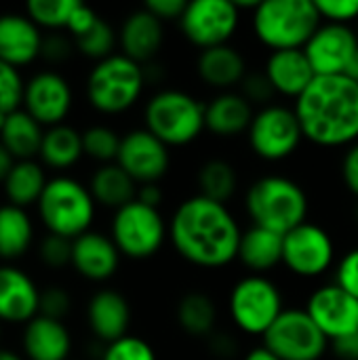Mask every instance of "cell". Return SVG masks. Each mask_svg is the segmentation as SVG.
<instances>
[{
    "mask_svg": "<svg viewBox=\"0 0 358 360\" xmlns=\"http://www.w3.org/2000/svg\"><path fill=\"white\" fill-rule=\"evenodd\" d=\"M243 230L230 209L200 194L184 200L171 219L175 251L198 268H224L238 257Z\"/></svg>",
    "mask_w": 358,
    "mask_h": 360,
    "instance_id": "obj_1",
    "label": "cell"
},
{
    "mask_svg": "<svg viewBox=\"0 0 358 360\" xmlns=\"http://www.w3.org/2000/svg\"><path fill=\"white\" fill-rule=\"evenodd\" d=\"M304 137L323 148H340L358 139V82L348 76H317L295 99Z\"/></svg>",
    "mask_w": 358,
    "mask_h": 360,
    "instance_id": "obj_2",
    "label": "cell"
},
{
    "mask_svg": "<svg viewBox=\"0 0 358 360\" xmlns=\"http://www.w3.org/2000/svg\"><path fill=\"white\" fill-rule=\"evenodd\" d=\"M245 207L253 226L289 234L308 217V196L304 188L283 175H266L247 190Z\"/></svg>",
    "mask_w": 358,
    "mask_h": 360,
    "instance_id": "obj_3",
    "label": "cell"
},
{
    "mask_svg": "<svg viewBox=\"0 0 358 360\" xmlns=\"http://www.w3.org/2000/svg\"><path fill=\"white\" fill-rule=\"evenodd\" d=\"M321 25L314 0H264L253 13V30L272 51L304 49Z\"/></svg>",
    "mask_w": 358,
    "mask_h": 360,
    "instance_id": "obj_4",
    "label": "cell"
},
{
    "mask_svg": "<svg viewBox=\"0 0 358 360\" xmlns=\"http://www.w3.org/2000/svg\"><path fill=\"white\" fill-rule=\"evenodd\" d=\"M95 198L78 179L59 175L49 179L36 209L49 234L70 240L87 234L95 219Z\"/></svg>",
    "mask_w": 358,
    "mask_h": 360,
    "instance_id": "obj_5",
    "label": "cell"
},
{
    "mask_svg": "<svg viewBox=\"0 0 358 360\" xmlns=\"http://www.w3.org/2000/svg\"><path fill=\"white\" fill-rule=\"evenodd\" d=\"M205 110L207 105L194 95L179 89H162L146 103V129L169 148L188 146L207 129Z\"/></svg>",
    "mask_w": 358,
    "mask_h": 360,
    "instance_id": "obj_6",
    "label": "cell"
},
{
    "mask_svg": "<svg viewBox=\"0 0 358 360\" xmlns=\"http://www.w3.org/2000/svg\"><path fill=\"white\" fill-rule=\"evenodd\" d=\"M146 84L143 65L114 53L89 72L87 99L101 114H122L137 103Z\"/></svg>",
    "mask_w": 358,
    "mask_h": 360,
    "instance_id": "obj_7",
    "label": "cell"
},
{
    "mask_svg": "<svg viewBox=\"0 0 358 360\" xmlns=\"http://www.w3.org/2000/svg\"><path fill=\"white\" fill-rule=\"evenodd\" d=\"M230 316L234 325L247 335H266L279 321L283 310V295L276 283L262 274L241 278L230 293Z\"/></svg>",
    "mask_w": 358,
    "mask_h": 360,
    "instance_id": "obj_8",
    "label": "cell"
},
{
    "mask_svg": "<svg viewBox=\"0 0 358 360\" xmlns=\"http://www.w3.org/2000/svg\"><path fill=\"white\" fill-rule=\"evenodd\" d=\"M167 238V224L156 207L139 200L114 211L112 240L120 255L131 259H148L156 255Z\"/></svg>",
    "mask_w": 358,
    "mask_h": 360,
    "instance_id": "obj_9",
    "label": "cell"
},
{
    "mask_svg": "<svg viewBox=\"0 0 358 360\" xmlns=\"http://www.w3.org/2000/svg\"><path fill=\"white\" fill-rule=\"evenodd\" d=\"M251 150L270 162L289 158L302 143L304 131L293 108L266 105L255 116L247 131Z\"/></svg>",
    "mask_w": 358,
    "mask_h": 360,
    "instance_id": "obj_10",
    "label": "cell"
},
{
    "mask_svg": "<svg viewBox=\"0 0 358 360\" xmlns=\"http://www.w3.org/2000/svg\"><path fill=\"white\" fill-rule=\"evenodd\" d=\"M264 346L281 360H321L329 340L306 310H285L264 335Z\"/></svg>",
    "mask_w": 358,
    "mask_h": 360,
    "instance_id": "obj_11",
    "label": "cell"
},
{
    "mask_svg": "<svg viewBox=\"0 0 358 360\" xmlns=\"http://www.w3.org/2000/svg\"><path fill=\"white\" fill-rule=\"evenodd\" d=\"M241 21L234 0H192L179 19L184 36L205 49L228 44Z\"/></svg>",
    "mask_w": 358,
    "mask_h": 360,
    "instance_id": "obj_12",
    "label": "cell"
},
{
    "mask_svg": "<svg viewBox=\"0 0 358 360\" xmlns=\"http://www.w3.org/2000/svg\"><path fill=\"white\" fill-rule=\"evenodd\" d=\"M335 257V247L329 232L317 224L304 221L285 234L283 264L302 278H317L325 274Z\"/></svg>",
    "mask_w": 358,
    "mask_h": 360,
    "instance_id": "obj_13",
    "label": "cell"
},
{
    "mask_svg": "<svg viewBox=\"0 0 358 360\" xmlns=\"http://www.w3.org/2000/svg\"><path fill=\"white\" fill-rule=\"evenodd\" d=\"M116 165H120L139 186L158 184L171 165L169 146L148 129H133L120 139Z\"/></svg>",
    "mask_w": 358,
    "mask_h": 360,
    "instance_id": "obj_14",
    "label": "cell"
},
{
    "mask_svg": "<svg viewBox=\"0 0 358 360\" xmlns=\"http://www.w3.org/2000/svg\"><path fill=\"white\" fill-rule=\"evenodd\" d=\"M304 53L317 76H342L358 53V34L350 25L321 23Z\"/></svg>",
    "mask_w": 358,
    "mask_h": 360,
    "instance_id": "obj_15",
    "label": "cell"
},
{
    "mask_svg": "<svg viewBox=\"0 0 358 360\" xmlns=\"http://www.w3.org/2000/svg\"><path fill=\"white\" fill-rule=\"evenodd\" d=\"M72 108V89L70 82L51 70L34 74L25 82L23 110L44 129L63 124Z\"/></svg>",
    "mask_w": 358,
    "mask_h": 360,
    "instance_id": "obj_16",
    "label": "cell"
},
{
    "mask_svg": "<svg viewBox=\"0 0 358 360\" xmlns=\"http://www.w3.org/2000/svg\"><path fill=\"white\" fill-rule=\"evenodd\" d=\"M306 312L329 342L358 331V300L340 285L317 289L306 304Z\"/></svg>",
    "mask_w": 358,
    "mask_h": 360,
    "instance_id": "obj_17",
    "label": "cell"
},
{
    "mask_svg": "<svg viewBox=\"0 0 358 360\" xmlns=\"http://www.w3.org/2000/svg\"><path fill=\"white\" fill-rule=\"evenodd\" d=\"M38 306L36 283L15 266H0V323L27 325L38 316Z\"/></svg>",
    "mask_w": 358,
    "mask_h": 360,
    "instance_id": "obj_18",
    "label": "cell"
},
{
    "mask_svg": "<svg viewBox=\"0 0 358 360\" xmlns=\"http://www.w3.org/2000/svg\"><path fill=\"white\" fill-rule=\"evenodd\" d=\"M120 264V251L112 236L89 230L72 240V268L95 283L108 281L116 274Z\"/></svg>",
    "mask_w": 358,
    "mask_h": 360,
    "instance_id": "obj_19",
    "label": "cell"
},
{
    "mask_svg": "<svg viewBox=\"0 0 358 360\" xmlns=\"http://www.w3.org/2000/svg\"><path fill=\"white\" fill-rule=\"evenodd\" d=\"M42 42L40 27L27 15H0V61L13 68L27 65L42 53Z\"/></svg>",
    "mask_w": 358,
    "mask_h": 360,
    "instance_id": "obj_20",
    "label": "cell"
},
{
    "mask_svg": "<svg viewBox=\"0 0 358 360\" xmlns=\"http://www.w3.org/2000/svg\"><path fill=\"white\" fill-rule=\"evenodd\" d=\"M87 321L93 331V335L99 342L114 344L129 335V323H131V308L124 295L112 289L97 291L89 306H87Z\"/></svg>",
    "mask_w": 358,
    "mask_h": 360,
    "instance_id": "obj_21",
    "label": "cell"
},
{
    "mask_svg": "<svg viewBox=\"0 0 358 360\" xmlns=\"http://www.w3.org/2000/svg\"><path fill=\"white\" fill-rule=\"evenodd\" d=\"M165 27L158 17H154L146 6L133 11L118 34L122 55L137 63H150L162 46Z\"/></svg>",
    "mask_w": 358,
    "mask_h": 360,
    "instance_id": "obj_22",
    "label": "cell"
},
{
    "mask_svg": "<svg viewBox=\"0 0 358 360\" xmlns=\"http://www.w3.org/2000/svg\"><path fill=\"white\" fill-rule=\"evenodd\" d=\"M264 74L272 82L274 91L287 97H300L317 78L304 49L272 51L266 61Z\"/></svg>",
    "mask_w": 358,
    "mask_h": 360,
    "instance_id": "obj_23",
    "label": "cell"
},
{
    "mask_svg": "<svg viewBox=\"0 0 358 360\" xmlns=\"http://www.w3.org/2000/svg\"><path fill=\"white\" fill-rule=\"evenodd\" d=\"M23 354L30 360H68L72 338L61 321L36 316L23 327Z\"/></svg>",
    "mask_w": 358,
    "mask_h": 360,
    "instance_id": "obj_24",
    "label": "cell"
},
{
    "mask_svg": "<svg viewBox=\"0 0 358 360\" xmlns=\"http://www.w3.org/2000/svg\"><path fill=\"white\" fill-rule=\"evenodd\" d=\"M253 116V103L243 93L226 91L207 103L205 124L217 137H234L243 131H249Z\"/></svg>",
    "mask_w": 358,
    "mask_h": 360,
    "instance_id": "obj_25",
    "label": "cell"
},
{
    "mask_svg": "<svg viewBox=\"0 0 358 360\" xmlns=\"http://www.w3.org/2000/svg\"><path fill=\"white\" fill-rule=\"evenodd\" d=\"M198 76L213 89L222 93L230 91L247 76V61L238 49L232 44H219L213 49H205L196 61Z\"/></svg>",
    "mask_w": 358,
    "mask_h": 360,
    "instance_id": "obj_26",
    "label": "cell"
},
{
    "mask_svg": "<svg viewBox=\"0 0 358 360\" xmlns=\"http://www.w3.org/2000/svg\"><path fill=\"white\" fill-rule=\"evenodd\" d=\"M283 249H285L283 234L253 226L247 232H243L241 247H238V259L253 274L264 276V272L283 264Z\"/></svg>",
    "mask_w": 358,
    "mask_h": 360,
    "instance_id": "obj_27",
    "label": "cell"
},
{
    "mask_svg": "<svg viewBox=\"0 0 358 360\" xmlns=\"http://www.w3.org/2000/svg\"><path fill=\"white\" fill-rule=\"evenodd\" d=\"M89 190L97 205L114 209V211L137 200V192H139L137 181L116 162L101 165L93 173Z\"/></svg>",
    "mask_w": 358,
    "mask_h": 360,
    "instance_id": "obj_28",
    "label": "cell"
},
{
    "mask_svg": "<svg viewBox=\"0 0 358 360\" xmlns=\"http://www.w3.org/2000/svg\"><path fill=\"white\" fill-rule=\"evenodd\" d=\"M44 127L38 124L23 108L8 114L0 131V143L15 160H34L40 154Z\"/></svg>",
    "mask_w": 358,
    "mask_h": 360,
    "instance_id": "obj_29",
    "label": "cell"
},
{
    "mask_svg": "<svg viewBox=\"0 0 358 360\" xmlns=\"http://www.w3.org/2000/svg\"><path fill=\"white\" fill-rule=\"evenodd\" d=\"M49 179L40 162L36 160H15L11 173L6 175L2 188L8 205L25 209L38 205Z\"/></svg>",
    "mask_w": 358,
    "mask_h": 360,
    "instance_id": "obj_30",
    "label": "cell"
},
{
    "mask_svg": "<svg viewBox=\"0 0 358 360\" xmlns=\"http://www.w3.org/2000/svg\"><path fill=\"white\" fill-rule=\"evenodd\" d=\"M40 160L57 171L74 167L82 156V133H78L70 124H57L44 131L40 146Z\"/></svg>",
    "mask_w": 358,
    "mask_h": 360,
    "instance_id": "obj_31",
    "label": "cell"
},
{
    "mask_svg": "<svg viewBox=\"0 0 358 360\" xmlns=\"http://www.w3.org/2000/svg\"><path fill=\"white\" fill-rule=\"evenodd\" d=\"M34 240V224L25 209L2 205L0 207V259H19Z\"/></svg>",
    "mask_w": 358,
    "mask_h": 360,
    "instance_id": "obj_32",
    "label": "cell"
},
{
    "mask_svg": "<svg viewBox=\"0 0 358 360\" xmlns=\"http://www.w3.org/2000/svg\"><path fill=\"white\" fill-rule=\"evenodd\" d=\"M196 181H198L200 196L226 205V200H230L236 192L238 175L232 162L224 158H211L198 169Z\"/></svg>",
    "mask_w": 358,
    "mask_h": 360,
    "instance_id": "obj_33",
    "label": "cell"
},
{
    "mask_svg": "<svg viewBox=\"0 0 358 360\" xmlns=\"http://www.w3.org/2000/svg\"><path fill=\"white\" fill-rule=\"evenodd\" d=\"M217 321V308L205 293H188L177 304V323L192 338L211 335Z\"/></svg>",
    "mask_w": 358,
    "mask_h": 360,
    "instance_id": "obj_34",
    "label": "cell"
},
{
    "mask_svg": "<svg viewBox=\"0 0 358 360\" xmlns=\"http://www.w3.org/2000/svg\"><path fill=\"white\" fill-rule=\"evenodd\" d=\"M120 139L122 137L114 129L106 124H95L82 131V150L89 158L101 165H110V162H116L118 158Z\"/></svg>",
    "mask_w": 358,
    "mask_h": 360,
    "instance_id": "obj_35",
    "label": "cell"
},
{
    "mask_svg": "<svg viewBox=\"0 0 358 360\" xmlns=\"http://www.w3.org/2000/svg\"><path fill=\"white\" fill-rule=\"evenodd\" d=\"M78 0H30L25 11L27 17L46 30H65Z\"/></svg>",
    "mask_w": 358,
    "mask_h": 360,
    "instance_id": "obj_36",
    "label": "cell"
},
{
    "mask_svg": "<svg viewBox=\"0 0 358 360\" xmlns=\"http://www.w3.org/2000/svg\"><path fill=\"white\" fill-rule=\"evenodd\" d=\"M74 44L84 57L101 61V59H108L110 55H114L112 51L116 46V34H114L112 25L99 17L82 36L74 38Z\"/></svg>",
    "mask_w": 358,
    "mask_h": 360,
    "instance_id": "obj_37",
    "label": "cell"
},
{
    "mask_svg": "<svg viewBox=\"0 0 358 360\" xmlns=\"http://www.w3.org/2000/svg\"><path fill=\"white\" fill-rule=\"evenodd\" d=\"M25 82L19 68L0 61V114H13L23 108Z\"/></svg>",
    "mask_w": 358,
    "mask_h": 360,
    "instance_id": "obj_38",
    "label": "cell"
},
{
    "mask_svg": "<svg viewBox=\"0 0 358 360\" xmlns=\"http://www.w3.org/2000/svg\"><path fill=\"white\" fill-rule=\"evenodd\" d=\"M101 360H158L156 359V352L154 348L141 340V338H135V335H124L122 340L114 342V344H108Z\"/></svg>",
    "mask_w": 358,
    "mask_h": 360,
    "instance_id": "obj_39",
    "label": "cell"
},
{
    "mask_svg": "<svg viewBox=\"0 0 358 360\" xmlns=\"http://www.w3.org/2000/svg\"><path fill=\"white\" fill-rule=\"evenodd\" d=\"M38 253L49 268H65L72 264V240L57 234H46L40 240Z\"/></svg>",
    "mask_w": 358,
    "mask_h": 360,
    "instance_id": "obj_40",
    "label": "cell"
},
{
    "mask_svg": "<svg viewBox=\"0 0 358 360\" xmlns=\"http://www.w3.org/2000/svg\"><path fill=\"white\" fill-rule=\"evenodd\" d=\"M321 13V19L327 23H342L348 25L358 19V0H314Z\"/></svg>",
    "mask_w": 358,
    "mask_h": 360,
    "instance_id": "obj_41",
    "label": "cell"
},
{
    "mask_svg": "<svg viewBox=\"0 0 358 360\" xmlns=\"http://www.w3.org/2000/svg\"><path fill=\"white\" fill-rule=\"evenodd\" d=\"M72 300L68 295L65 289L61 287H51L46 291H40V306H38V314L53 319V321H61L68 312H70Z\"/></svg>",
    "mask_w": 358,
    "mask_h": 360,
    "instance_id": "obj_42",
    "label": "cell"
},
{
    "mask_svg": "<svg viewBox=\"0 0 358 360\" xmlns=\"http://www.w3.org/2000/svg\"><path fill=\"white\" fill-rule=\"evenodd\" d=\"M274 86H272V82L268 80V76L264 74V72H260V74H249V76H245V80H243V95L253 103V105H270L268 101L274 97Z\"/></svg>",
    "mask_w": 358,
    "mask_h": 360,
    "instance_id": "obj_43",
    "label": "cell"
},
{
    "mask_svg": "<svg viewBox=\"0 0 358 360\" xmlns=\"http://www.w3.org/2000/svg\"><path fill=\"white\" fill-rule=\"evenodd\" d=\"M335 278L344 291H348L352 297L358 300V249H352L348 251L340 264H338V272H335Z\"/></svg>",
    "mask_w": 358,
    "mask_h": 360,
    "instance_id": "obj_44",
    "label": "cell"
},
{
    "mask_svg": "<svg viewBox=\"0 0 358 360\" xmlns=\"http://www.w3.org/2000/svg\"><path fill=\"white\" fill-rule=\"evenodd\" d=\"M146 8L158 17L162 23L165 21H171V19H181V15L186 13L188 8V2L186 0H148L146 2Z\"/></svg>",
    "mask_w": 358,
    "mask_h": 360,
    "instance_id": "obj_45",
    "label": "cell"
},
{
    "mask_svg": "<svg viewBox=\"0 0 358 360\" xmlns=\"http://www.w3.org/2000/svg\"><path fill=\"white\" fill-rule=\"evenodd\" d=\"M72 53V42L61 36V34H51V36H44V42H42V57L53 61V63H59V61H65Z\"/></svg>",
    "mask_w": 358,
    "mask_h": 360,
    "instance_id": "obj_46",
    "label": "cell"
},
{
    "mask_svg": "<svg viewBox=\"0 0 358 360\" xmlns=\"http://www.w3.org/2000/svg\"><path fill=\"white\" fill-rule=\"evenodd\" d=\"M97 19H99V17H97V13H95L91 6L78 2L76 8H74V13H72V17H70V21H68V27H65V30L72 34V38H78V36H82Z\"/></svg>",
    "mask_w": 358,
    "mask_h": 360,
    "instance_id": "obj_47",
    "label": "cell"
},
{
    "mask_svg": "<svg viewBox=\"0 0 358 360\" xmlns=\"http://www.w3.org/2000/svg\"><path fill=\"white\" fill-rule=\"evenodd\" d=\"M342 177L346 188L358 198V141L354 146H350V150L344 156V165H342Z\"/></svg>",
    "mask_w": 358,
    "mask_h": 360,
    "instance_id": "obj_48",
    "label": "cell"
},
{
    "mask_svg": "<svg viewBox=\"0 0 358 360\" xmlns=\"http://www.w3.org/2000/svg\"><path fill=\"white\" fill-rule=\"evenodd\" d=\"M329 348L340 360H358V331L329 342Z\"/></svg>",
    "mask_w": 358,
    "mask_h": 360,
    "instance_id": "obj_49",
    "label": "cell"
},
{
    "mask_svg": "<svg viewBox=\"0 0 358 360\" xmlns=\"http://www.w3.org/2000/svg\"><path fill=\"white\" fill-rule=\"evenodd\" d=\"M211 352L219 359H230L234 352H236V342L228 335V333H222V335H213V342H211Z\"/></svg>",
    "mask_w": 358,
    "mask_h": 360,
    "instance_id": "obj_50",
    "label": "cell"
},
{
    "mask_svg": "<svg viewBox=\"0 0 358 360\" xmlns=\"http://www.w3.org/2000/svg\"><path fill=\"white\" fill-rule=\"evenodd\" d=\"M137 200L148 205V207H156L162 202V190L158 184H146V186H139V192H137Z\"/></svg>",
    "mask_w": 358,
    "mask_h": 360,
    "instance_id": "obj_51",
    "label": "cell"
},
{
    "mask_svg": "<svg viewBox=\"0 0 358 360\" xmlns=\"http://www.w3.org/2000/svg\"><path fill=\"white\" fill-rule=\"evenodd\" d=\"M13 165H15V158L6 152V148L0 143V184H4V179H6V175L11 173Z\"/></svg>",
    "mask_w": 358,
    "mask_h": 360,
    "instance_id": "obj_52",
    "label": "cell"
},
{
    "mask_svg": "<svg viewBox=\"0 0 358 360\" xmlns=\"http://www.w3.org/2000/svg\"><path fill=\"white\" fill-rule=\"evenodd\" d=\"M243 360H281V359H279L276 354H272L266 346H257V348L249 350Z\"/></svg>",
    "mask_w": 358,
    "mask_h": 360,
    "instance_id": "obj_53",
    "label": "cell"
},
{
    "mask_svg": "<svg viewBox=\"0 0 358 360\" xmlns=\"http://www.w3.org/2000/svg\"><path fill=\"white\" fill-rule=\"evenodd\" d=\"M0 360H23L19 354L11 352V350H0Z\"/></svg>",
    "mask_w": 358,
    "mask_h": 360,
    "instance_id": "obj_54",
    "label": "cell"
},
{
    "mask_svg": "<svg viewBox=\"0 0 358 360\" xmlns=\"http://www.w3.org/2000/svg\"><path fill=\"white\" fill-rule=\"evenodd\" d=\"M6 116H8V114H0V131H2V127H4V122H6Z\"/></svg>",
    "mask_w": 358,
    "mask_h": 360,
    "instance_id": "obj_55",
    "label": "cell"
},
{
    "mask_svg": "<svg viewBox=\"0 0 358 360\" xmlns=\"http://www.w3.org/2000/svg\"><path fill=\"white\" fill-rule=\"evenodd\" d=\"M354 221H357V226H358V202H357V207H354Z\"/></svg>",
    "mask_w": 358,
    "mask_h": 360,
    "instance_id": "obj_56",
    "label": "cell"
},
{
    "mask_svg": "<svg viewBox=\"0 0 358 360\" xmlns=\"http://www.w3.org/2000/svg\"><path fill=\"white\" fill-rule=\"evenodd\" d=\"M0 335H2V327H0Z\"/></svg>",
    "mask_w": 358,
    "mask_h": 360,
    "instance_id": "obj_57",
    "label": "cell"
},
{
    "mask_svg": "<svg viewBox=\"0 0 358 360\" xmlns=\"http://www.w3.org/2000/svg\"><path fill=\"white\" fill-rule=\"evenodd\" d=\"M357 34H358V32H357Z\"/></svg>",
    "mask_w": 358,
    "mask_h": 360,
    "instance_id": "obj_58",
    "label": "cell"
}]
</instances>
